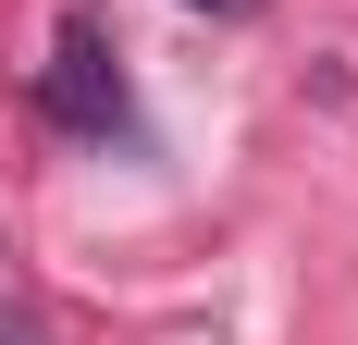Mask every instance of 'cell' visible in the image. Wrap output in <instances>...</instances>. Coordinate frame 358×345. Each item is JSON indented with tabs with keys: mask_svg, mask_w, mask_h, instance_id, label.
<instances>
[{
	"mask_svg": "<svg viewBox=\"0 0 358 345\" xmlns=\"http://www.w3.org/2000/svg\"><path fill=\"white\" fill-rule=\"evenodd\" d=\"M37 99L62 111L74 136H124V74H111L99 25L87 13H62V37H50V74H37Z\"/></svg>",
	"mask_w": 358,
	"mask_h": 345,
	"instance_id": "cell-1",
	"label": "cell"
},
{
	"mask_svg": "<svg viewBox=\"0 0 358 345\" xmlns=\"http://www.w3.org/2000/svg\"><path fill=\"white\" fill-rule=\"evenodd\" d=\"M0 345H50V321H37V309H0Z\"/></svg>",
	"mask_w": 358,
	"mask_h": 345,
	"instance_id": "cell-2",
	"label": "cell"
},
{
	"mask_svg": "<svg viewBox=\"0 0 358 345\" xmlns=\"http://www.w3.org/2000/svg\"><path fill=\"white\" fill-rule=\"evenodd\" d=\"M185 13H259V0H185Z\"/></svg>",
	"mask_w": 358,
	"mask_h": 345,
	"instance_id": "cell-3",
	"label": "cell"
}]
</instances>
